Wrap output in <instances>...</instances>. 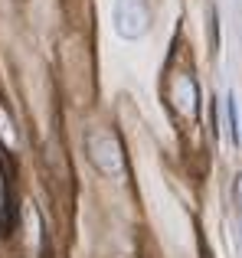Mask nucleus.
Masks as SVG:
<instances>
[{"instance_id": "1", "label": "nucleus", "mask_w": 242, "mask_h": 258, "mask_svg": "<svg viewBox=\"0 0 242 258\" xmlns=\"http://www.w3.org/2000/svg\"><path fill=\"white\" fill-rule=\"evenodd\" d=\"M111 17H115V33L121 39H138L151 26L144 0H115V13Z\"/></svg>"}, {"instance_id": "2", "label": "nucleus", "mask_w": 242, "mask_h": 258, "mask_svg": "<svg viewBox=\"0 0 242 258\" xmlns=\"http://www.w3.org/2000/svg\"><path fill=\"white\" fill-rule=\"evenodd\" d=\"M89 154H92V164L102 173H121V151L111 134H105V131L89 134Z\"/></svg>"}, {"instance_id": "5", "label": "nucleus", "mask_w": 242, "mask_h": 258, "mask_svg": "<svg viewBox=\"0 0 242 258\" xmlns=\"http://www.w3.org/2000/svg\"><path fill=\"white\" fill-rule=\"evenodd\" d=\"M177 88H180L184 95H193V82H187V79H180ZM184 108H187V111H193V101H184Z\"/></svg>"}, {"instance_id": "6", "label": "nucleus", "mask_w": 242, "mask_h": 258, "mask_svg": "<svg viewBox=\"0 0 242 258\" xmlns=\"http://www.w3.org/2000/svg\"><path fill=\"white\" fill-rule=\"evenodd\" d=\"M236 189H239V203H242V176H239V186Z\"/></svg>"}, {"instance_id": "4", "label": "nucleus", "mask_w": 242, "mask_h": 258, "mask_svg": "<svg viewBox=\"0 0 242 258\" xmlns=\"http://www.w3.org/2000/svg\"><path fill=\"white\" fill-rule=\"evenodd\" d=\"M0 138L7 141V144H17V138H13V127H10V121H7V114H4V108H0Z\"/></svg>"}, {"instance_id": "3", "label": "nucleus", "mask_w": 242, "mask_h": 258, "mask_svg": "<svg viewBox=\"0 0 242 258\" xmlns=\"http://www.w3.org/2000/svg\"><path fill=\"white\" fill-rule=\"evenodd\" d=\"M226 111H229V138L239 144V111H236V98L229 95V101H226Z\"/></svg>"}]
</instances>
